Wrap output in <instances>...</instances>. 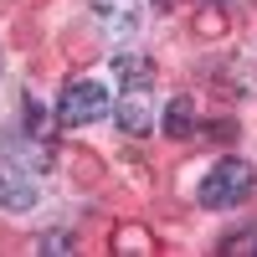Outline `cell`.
<instances>
[{"label":"cell","instance_id":"5","mask_svg":"<svg viewBox=\"0 0 257 257\" xmlns=\"http://www.w3.org/2000/svg\"><path fill=\"white\" fill-rule=\"evenodd\" d=\"M93 16H98V26L103 31H134L139 21H144V6L139 0H93Z\"/></svg>","mask_w":257,"mask_h":257},{"label":"cell","instance_id":"3","mask_svg":"<svg viewBox=\"0 0 257 257\" xmlns=\"http://www.w3.org/2000/svg\"><path fill=\"white\" fill-rule=\"evenodd\" d=\"M41 201V185L31 170H21L11 160H0V211H11V216H26V211Z\"/></svg>","mask_w":257,"mask_h":257},{"label":"cell","instance_id":"6","mask_svg":"<svg viewBox=\"0 0 257 257\" xmlns=\"http://www.w3.org/2000/svg\"><path fill=\"white\" fill-rule=\"evenodd\" d=\"M113 72H118L123 88H149V82H155V62H149L144 52H118L113 57Z\"/></svg>","mask_w":257,"mask_h":257},{"label":"cell","instance_id":"8","mask_svg":"<svg viewBox=\"0 0 257 257\" xmlns=\"http://www.w3.org/2000/svg\"><path fill=\"white\" fill-rule=\"evenodd\" d=\"M221 257H257V221L221 237Z\"/></svg>","mask_w":257,"mask_h":257},{"label":"cell","instance_id":"2","mask_svg":"<svg viewBox=\"0 0 257 257\" xmlns=\"http://www.w3.org/2000/svg\"><path fill=\"white\" fill-rule=\"evenodd\" d=\"M108 113H113V93L103 88V82H93V77L67 82L62 98H57V123L62 128H88V123L108 118Z\"/></svg>","mask_w":257,"mask_h":257},{"label":"cell","instance_id":"1","mask_svg":"<svg viewBox=\"0 0 257 257\" xmlns=\"http://www.w3.org/2000/svg\"><path fill=\"white\" fill-rule=\"evenodd\" d=\"M252 190H257V170H252L247 160H237V155H226V160H216V165L201 175L196 201H201L206 211H231V206H242Z\"/></svg>","mask_w":257,"mask_h":257},{"label":"cell","instance_id":"4","mask_svg":"<svg viewBox=\"0 0 257 257\" xmlns=\"http://www.w3.org/2000/svg\"><path fill=\"white\" fill-rule=\"evenodd\" d=\"M113 118L123 134H149L155 128V93L149 88H123L113 98Z\"/></svg>","mask_w":257,"mask_h":257},{"label":"cell","instance_id":"7","mask_svg":"<svg viewBox=\"0 0 257 257\" xmlns=\"http://www.w3.org/2000/svg\"><path fill=\"white\" fill-rule=\"evenodd\" d=\"M190 128H196V103H190V98H170L165 103V134L170 139H185Z\"/></svg>","mask_w":257,"mask_h":257}]
</instances>
